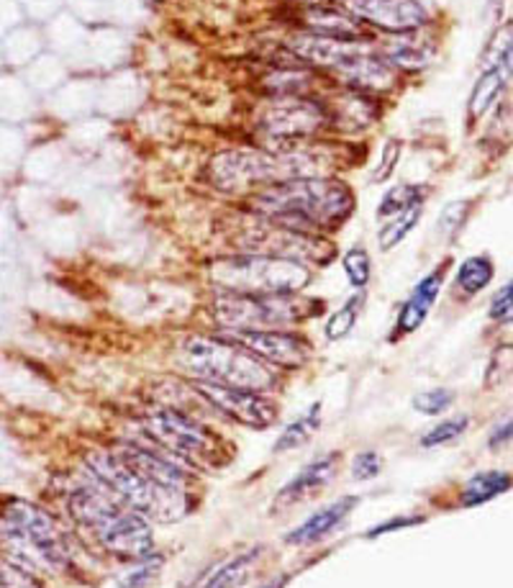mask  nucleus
Returning a JSON list of instances; mask_svg holds the SVG:
<instances>
[{"instance_id":"16","label":"nucleus","mask_w":513,"mask_h":588,"mask_svg":"<svg viewBox=\"0 0 513 588\" xmlns=\"http://www.w3.org/2000/svg\"><path fill=\"white\" fill-rule=\"evenodd\" d=\"M359 504L357 496H342L336 502L321 506L317 514H311L303 525H298L293 532L285 534V542L296 548H306V545H317L319 540L329 538L336 527L342 525L344 519L355 511V506Z\"/></svg>"},{"instance_id":"29","label":"nucleus","mask_w":513,"mask_h":588,"mask_svg":"<svg viewBox=\"0 0 513 588\" xmlns=\"http://www.w3.org/2000/svg\"><path fill=\"white\" fill-rule=\"evenodd\" d=\"M421 201H423V198H421L419 188L398 186V188L387 190V193L383 196V201H380V205H378V216L380 219H391V216H395V213L406 211L408 205L421 203Z\"/></svg>"},{"instance_id":"21","label":"nucleus","mask_w":513,"mask_h":588,"mask_svg":"<svg viewBox=\"0 0 513 588\" xmlns=\"http://www.w3.org/2000/svg\"><path fill=\"white\" fill-rule=\"evenodd\" d=\"M511 489V475L505 470H486L470 478L465 491H462V506H480L498 498Z\"/></svg>"},{"instance_id":"18","label":"nucleus","mask_w":513,"mask_h":588,"mask_svg":"<svg viewBox=\"0 0 513 588\" xmlns=\"http://www.w3.org/2000/svg\"><path fill=\"white\" fill-rule=\"evenodd\" d=\"M293 55L300 57V60L313 62V64H324V68H336V64L347 62L349 57L365 51L357 42H339V39H326V36L317 34H300L290 42Z\"/></svg>"},{"instance_id":"27","label":"nucleus","mask_w":513,"mask_h":588,"mask_svg":"<svg viewBox=\"0 0 513 588\" xmlns=\"http://www.w3.org/2000/svg\"><path fill=\"white\" fill-rule=\"evenodd\" d=\"M431 51H434V49L423 47V44H419V42L401 39V42H395L391 49H387L385 60L391 64H398V68L419 70V68H427V64H429Z\"/></svg>"},{"instance_id":"3","label":"nucleus","mask_w":513,"mask_h":588,"mask_svg":"<svg viewBox=\"0 0 513 588\" xmlns=\"http://www.w3.org/2000/svg\"><path fill=\"white\" fill-rule=\"evenodd\" d=\"M0 542L13 565L26 573L64 571L72 561V550L62 529L47 511L28 502H5L0 509Z\"/></svg>"},{"instance_id":"1","label":"nucleus","mask_w":513,"mask_h":588,"mask_svg":"<svg viewBox=\"0 0 513 588\" xmlns=\"http://www.w3.org/2000/svg\"><path fill=\"white\" fill-rule=\"evenodd\" d=\"M249 205L256 216L285 230L317 234L339 226L355 209V196L342 180L296 178L260 190Z\"/></svg>"},{"instance_id":"12","label":"nucleus","mask_w":513,"mask_h":588,"mask_svg":"<svg viewBox=\"0 0 513 588\" xmlns=\"http://www.w3.org/2000/svg\"><path fill=\"white\" fill-rule=\"evenodd\" d=\"M193 388L211 403V407L234 419V422L252 426V430H265V426L275 422V407L265 399V396H260L256 391L205 384V380H198V384H193Z\"/></svg>"},{"instance_id":"6","label":"nucleus","mask_w":513,"mask_h":588,"mask_svg":"<svg viewBox=\"0 0 513 588\" xmlns=\"http://www.w3.org/2000/svg\"><path fill=\"white\" fill-rule=\"evenodd\" d=\"M319 311V301L300 298L298 293H267V296L222 293L214 301V319L229 332H277L300 325Z\"/></svg>"},{"instance_id":"33","label":"nucleus","mask_w":513,"mask_h":588,"mask_svg":"<svg viewBox=\"0 0 513 588\" xmlns=\"http://www.w3.org/2000/svg\"><path fill=\"white\" fill-rule=\"evenodd\" d=\"M454 403V393L446 391V388H434V391H423L414 399V409L419 414L427 416H439L442 411H446Z\"/></svg>"},{"instance_id":"40","label":"nucleus","mask_w":513,"mask_h":588,"mask_svg":"<svg viewBox=\"0 0 513 588\" xmlns=\"http://www.w3.org/2000/svg\"><path fill=\"white\" fill-rule=\"evenodd\" d=\"M283 586H285V578L273 580V584H267V586H262V588H283Z\"/></svg>"},{"instance_id":"11","label":"nucleus","mask_w":513,"mask_h":588,"mask_svg":"<svg viewBox=\"0 0 513 588\" xmlns=\"http://www.w3.org/2000/svg\"><path fill=\"white\" fill-rule=\"evenodd\" d=\"M329 121L324 108L317 101L298 98V95H283L273 103L260 119V129L267 139L275 142H293V139L308 137L319 131Z\"/></svg>"},{"instance_id":"36","label":"nucleus","mask_w":513,"mask_h":588,"mask_svg":"<svg viewBox=\"0 0 513 588\" xmlns=\"http://www.w3.org/2000/svg\"><path fill=\"white\" fill-rule=\"evenodd\" d=\"M467 211H470V201H454V203H450L442 211V216H439V230H442L444 234H454L462 226V222H465Z\"/></svg>"},{"instance_id":"15","label":"nucleus","mask_w":513,"mask_h":588,"mask_svg":"<svg viewBox=\"0 0 513 588\" xmlns=\"http://www.w3.org/2000/svg\"><path fill=\"white\" fill-rule=\"evenodd\" d=\"M339 462H342L339 452H326L300 468V473L296 478H290V481L277 491L275 498L277 509H288V506L306 502V498L319 494L321 489H326L329 483L334 481L336 470H339Z\"/></svg>"},{"instance_id":"14","label":"nucleus","mask_w":513,"mask_h":588,"mask_svg":"<svg viewBox=\"0 0 513 588\" xmlns=\"http://www.w3.org/2000/svg\"><path fill=\"white\" fill-rule=\"evenodd\" d=\"M231 340L252 352L254 357L281 367H300L311 355V348L303 337L288 334L283 329L277 332H231Z\"/></svg>"},{"instance_id":"9","label":"nucleus","mask_w":513,"mask_h":588,"mask_svg":"<svg viewBox=\"0 0 513 588\" xmlns=\"http://www.w3.org/2000/svg\"><path fill=\"white\" fill-rule=\"evenodd\" d=\"M144 432L146 437L154 439L167 452L190 466H214L218 460V439L205 430L203 424L193 422V419L175 409H159L144 416Z\"/></svg>"},{"instance_id":"22","label":"nucleus","mask_w":513,"mask_h":588,"mask_svg":"<svg viewBox=\"0 0 513 588\" xmlns=\"http://www.w3.org/2000/svg\"><path fill=\"white\" fill-rule=\"evenodd\" d=\"M319 424H321V403H311L303 414H300L298 419H293V422L281 432V437H277V443H275V452L281 455V452H290V450H298V447H303L308 439L317 435Z\"/></svg>"},{"instance_id":"34","label":"nucleus","mask_w":513,"mask_h":588,"mask_svg":"<svg viewBox=\"0 0 513 588\" xmlns=\"http://www.w3.org/2000/svg\"><path fill=\"white\" fill-rule=\"evenodd\" d=\"M0 588H41L32 573H26L19 565L0 561Z\"/></svg>"},{"instance_id":"24","label":"nucleus","mask_w":513,"mask_h":588,"mask_svg":"<svg viewBox=\"0 0 513 588\" xmlns=\"http://www.w3.org/2000/svg\"><path fill=\"white\" fill-rule=\"evenodd\" d=\"M260 553L262 550H249L244 555H237L234 561L222 565L214 576L205 580L203 588H239L241 584H247L254 565L260 563Z\"/></svg>"},{"instance_id":"28","label":"nucleus","mask_w":513,"mask_h":588,"mask_svg":"<svg viewBox=\"0 0 513 588\" xmlns=\"http://www.w3.org/2000/svg\"><path fill=\"white\" fill-rule=\"evenodd\" d=\"M136 568H131L123 573L119 578V588H144L146 584H152L154 578H157V573L163 571L165 557L159 553H150L142 561H136Z\"/></svg>"},{"instance_id":"19","label":"nucleus","mask_w":513,"mask_h":588,"mask_svg":"<svg viewBox=\"0 0 513 588\" xmlns=\"http://www.w3.org/2000/svg\"><path fill=\"white\" fill-rule=\"evenodd\" d=\"M442 281H444V270H434V273H429L419 285H416L414 293H410L408 301L401 308L395 332L410 334V332H416L423 321H427L431 306H434V301L439 296V289H442Z\"/></svg>"},{"instance_id":"25","label":"nucleus","mask_w":513,"mask_h":588,"mask_svg":"<svg viewBox=\"0 0 513 588\" xmlns=\"http://www.w3.org/2000/svg\"><path fill=\"white\" fill-rule=\"evenodd\" d=\"M490 281H493V262H490V257L475 255L467 257V260L460 264L457 285L467 293V296L480 293Z\"/></svg>"},{"instance_id":"5","label":"nucleus","mask_w":513,"mask_h":588,"mask_svg":"<svg viewBox=\"0 0 513 588\" xmlns=\"http://www.w3.org/2000/svg\"><path fill=\"white\" fill-rule=\"evenodd\" d=\"M182 365L193 373L198 380L231 388H247V391H267L275 386L273 371L241 344L229 340H214V337H193L182 344Z\"/></svg>"},{"instance_id":"35","label":"nucleus","mask_w":513,"mask_h":588,"mask_svg":"<svg viewBox=\"0 0 513 588\" xmlns=\"http://www.w3.org/2000/svg\"><path fill=\"white\" fill-rule=\"evenodd\" d=\"M383 470V460L378 458V452H359L355 462H351V478L355 481H372Z\"/></svg>"},{"instance_id":"10","label":"nucleus","mask_w":513,"mask_h":588,"mask_svg":"<svg viewBox=\"0 0 513 588\" xmlns=\"http://www.w3.org/2000/svg\"><path fill=\"white\" fill-rule=\"evenodd\" d=\"M239 247L247 249V255H267V257H281V260L300 262H329L332 260L334 249L326 245L324 239H319L317 234H306L296 230H285L267 219L247 226L239 234Z\"/></svg>"},{"instance_id":"17","label":"nucleus","mask_w":513,"mask_h":588,"mask_svg":"<svg viewBox=\"0 0 513 588\" xmlns=\"http://www.w3.org/2000/svg\"><path fill=\"white\" fill-rule=\"evenodd\" d=\"M336 78L349 83L357 91H383L393 83V68L385 57L372 55V51H359L349 57L347 62L336 64Z\"/></svg>"},{"instance_id":"30","label":"nucleus","mask_w":513,"mask_h":588,"mask_svg":"<svg viewBox=\"0 0 513 588\" xmlns=\"http://www.w3.org/2000/svg\"><path fill=\"white\" fill-rule=\"evenodd\" d=\"M359 306H362V296H351L347 304H344L339 311L329 319V325H326L329 340H342V337H347L351 329H355Z\"/></svg>"},{"instance_id":"37","label":"nucleus","mask_w":513,"mask_h":588,"mask_svg":"<svg viewBox=\"0 0 513 588\" xmlns=\"http://www.w3.org/2000/svg\"><path fill=\"white\" fill-rule=\"evenodd\" d=\"M511 283H505L501 291L496 293L493 301H490V316L496 321H511Z\"/></svg>"},{"instance_id":"4","label":"nucleus","mask_w":513,"mask_h":588,"mask_svg":"<svg viewBox=\"0 0 513 588\" xmlns=\"http://www.w3.org/2000/svg\"><path fill=\"white\" fill-rule=\"evenodd\" d=\"M93 475L121 498L129 509H134L142 517H152L157 521H172L180 519L188 511V496L186 491L167 489L163 483L146 478L142 470L131 466L123 455L100 450L87 458Z\"/></svg>"},{"instance_id":"31","label":"nucleus","mask_w":513,"mask_h":588,"mask_svg":"<svg viewBox=\"0 0 513 588\" xmlns=\"http://www.w3.org/2000/svg\"><path fill=\"white\" fill-rule=\"evenodd\" d=\"M467 424H470V419L467 416H454V419H446V422L437 424L434 430H429L427 435L421 437V445L423 447H442V445H450L454 443V439L465 435Z\"/></svg>"},{"instance_id":"23","label":"nucleus","mask_w":513,"mask_h":588,"mask_svg":"<svg viewBox=\"0 0 513 588\" xmlns=\"http://www.w3.org/2000/svg\"><path fill=\"white\" fill-rule=\"evenodd\" d=\"M509 70H511V57H509V60L496 62L493 68H490L486 75L480 78V83L475 85V93H473V101H470V114L473 116L486 114L490 103H493L498 95H501L505 80H509Z\"/></svg>"},{"instance_id":"38","label":"nucleus","mask_w":513,"mask_h":588,"mask_svg":"<svg viewBox=\"0 0 513 588\" xmlns=\"http://www.w3.org/2000/svg\"><path fill=\"white\" fill-rule=\"evenodd\" d=\"M398 157H401V144H398V142H393V139H391V142H387V144H385V150H383V165L378 167L375 175H372V180H375V183L385 180L387 175L393 173V167L398 165Z\"/></svg>"},{"instance_id":"39","label":"nucleus","mask_w":513,"mask_h":588,"mask_svg":"<svg viewBox=\"0 0 513 588\" xmlns=\"http://www.w3.org/2000/svg\"><path fill=\"white\" fill-rule=\"evenodd\" d=\"M419 517H408V519H391V521H385V525H380L375 529H370V534L368 538H378V534H385V532H391V529H403V527H410V525H419Z\"/></svg>"},{"instance_id":"8","label":"nucleus","mask_w":513,"mask_h":588,"mask_svg":"<svg viewBox=\"0 0 513 588\" xmlns=\"http://www.w3.org/2000/svg\"><path fill=\"white\" fill-rule=\"evenodd\" d=\"M321 160H313L311 152L275 154V152H226L211 165V178L218 188L239 190L247 186H275V183L296 178H319L317 167Z\"/></svg>"},{"instance_id":"26","label":"nucleus","mask_w":513,"mask_h":588,"mask_svg":"<svg viewBox=\"0 0 513 588\" xmlns=\"http://www.w3.org/2000/svg\"><path fill=\"white\" fill-rule=\"evenodd\" d=\"M421 211H423V205L421 203H414V205H408L406 211H401V213H395V216L387 219V224L383 226V232H380V249H393L395 245H401L403 239L408 237L410 232H414V226L419 224V219H421Z\"/></svg>"},{"instance_id":"32","label":"nucleus","mask_w":513,"mask_h":588,"mask_svg":"<svg viewBox=\"0 0 513 588\" xmlns=\"http://www.w3.org/2000/svg\"><path fill=\"white\" fill-rule=\"evenodd\" d=\"M344 273H347L349 283L355 285V289H365L370 281V255L365 252L362 247H351L347 255H344Z\"/></svg>"},{"instance_id":"13","label":"nucleus","mask_w":513,"mask_h":588,"mask_svg":"<svg viewBox=\"0 0 513 588\" xmlns=\"http://www.w3.org/2000/svg\"><path fill=\"white\" fill-rule=\"evenodd\" d=\"M336 5L359 24L368 21L372 26L398 34L414 32L427 21V11L416 0H336Z\"/></svg>"},{"instance_id":"7","label":"nucleus","mask_w":513,"mask_h":588,"mask_svg":"<svg viewBox=\"0 0 513 588\" xmlns=\"http://www.w3.org/2000/svg\"><path fill=\"white\" fill-rule=\"evenodd\" d=\"M211 278L224 293L267 296V293H298L311 281L306 264L267 255L222 257L211 264Z\"/></svg>"},{"instance_id":"20","label":"nucleus","mask_w":513,"mask_h":588,"mask_svg":"<svg viewBox=\"0 0 513 588\" xmlns=\"http://www.w3.org/2000/svg\"><path fill=\"white\" fill-rule=\"evenodd\" d=\"M303 24L311 34L326 36V39L339 42H359L365 36V28L357 19H351L347 11L342 9H308L303 13Z\"/></svg>"},{"instance_id":"2","label":"nucleus","mask_w":513,"mask_h":588,"mask_svg":"<svg viewBox=\"0 0 513 588\" xmlns=\"http://www.w3.org/2000/svg\"><path fill=\"white\" fill-rule=\"evenodd\" d=\"M70 511L108 553L121 561H142L152 553V529L142 514L129 509L114 491L95 478L93 486H80L70 494Z\"/></svg>"}]
</instances>
